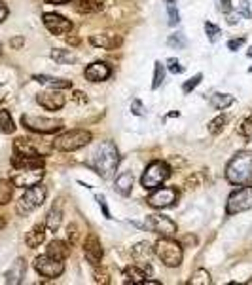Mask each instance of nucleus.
<instances>
[{
    "label": "nucleus",
    "instance_id": "16",
    "mask_svg": "<svg viewBox=\"0 0 252 285\" xmlns=\"http://www.w3.org/2000/svg\"><path fill=\"white\" fill-rule=\"evenodd\" d=\"M103 246H101V240L95 236V234H89L86 238V244H84V255H86V261L91 264V266H97L103 261Z\"/></svg>",
    "mask_w": 252,
    "mask_h": 285
},
{
    "label": "nucleus",
    "instance_id": "57",
    "mask_svg": "<svg viewBox=\"0 0 252 285\" xmlns=\"http://www.w3.org/2000/svg\"><path fill=\"white\" fill-rule=\"evenodd\" d=\"M4 93H6V89L2 87V89H0V103H2V99H4Z\"/></svg>",
    "mask_w": 252,
    "mask_h": 285
},
{
    "label": "nucleus",
    "instance_id": "5",
    "mask_svg": "<svg viewBox=\"0 0 252 285\" xmlns=\"http://www.w3.org/2000/svg\"><path fill=\"white\" fill-rule=\"evenodd\" d=\"M169 177H171V167L167 166L165 162L156 160V162L148 164V167L144 169V173L141 177V184L144 190H154L159 188Z\"/></svg>",
    "mask_w": 252,
    "mask_h": 285
},
{
    "label": "nucleus",
    "instance_id": "3",
    "mask_svg": "<svg viewBox=\"0 0 252 285\" xmlns=\"http://www.w3.org/2000/svg\"><path fill=\"white\" fill-rule=\"evenodd\" d=\"M156 255L159 257V261L163 262L169 268H176L182 264V259H184V249H182V244L176 242L173 238H161L156 247H154Z\"/></svg>",
    "mask_w": 252,
    "mask_h": 285
},
{
    "label": "nucleus",
    "instance_id": "50",
    "mask_svg": "<svg viewBox=\"0 0 252 285\" xmlns=\"http://www.w3.org/2000/svg\"><path fill=\"white\" fill-rule=\"evenodd\" d=\"M72 99H74V101H78V103H86L87 101V97L82 93V91H74V93H72Z\"/></svg>",
    "mask_w": 252,
    "mask_h": 285
},
{
    "label": "nucleus",
    "instance_id": "4",
    "mask_svg": "<svg viewBox=\"0 0 252 285\" xmlns=\"http://www.w3.org/2000/svg\"><path fill=\"white\" fill-rule=\"evenodd\" d=\"M91 142V133L86 131V129H72V131H67V133H61L55 137L53 141V149L61 152H74L86 147Z\"/></svg>",
    "mask_w": 252,
    "mask_h": 285
},
{
    "label": "nucleus",
    "instance_id": "23",
    "mask_svg": "<svg viewBox=\"0 0 252 285\" xmlns=\"http://www.w3.org/2000/svg\"><path fill=\"white\" fill-rule=\"evenodd\" d=\"M123 276H125V283H133V285L144 283L146 277H150L148 272L142 268V266H127L123 270Z\"/></svg>",
    "mask_w": 252,
    "mask_h": 285
},
{
    "label": "nucleus",
    "instance_id": "28",
    "mask_svg": "<svg viewBox=\"0 0 252 285\" xmlns=\"http://www.w3.org/2000/svg\"><path fill=\"white\" fill-rule=\"evenodd\" d=\"M104 0H76L74 8L78 10L80 14H91V12H99L103 8Z\"/></svg>",
    "mask_w": 252,
    "mask_h": 285
},
{
    "label": "nucleus",
    "instance_id": "30",
    "mask_svg": "<svg viewBox=\"0 0 252 285\" xmlns=\"http://www.w3.org/2000/svg\"><path fill=\"white\" fill-rule=\"evenodd\" d=\"M14 182L12 179H0V206H6L14 196Z\"/></svg>",
    "mask_w": 252,
    "mask_h": 285
},
{
    "label": "nucleus",
    "instance_id": "40",
    "mask_svg": "<svg viewBox=\"0 0 252 285\" xmlns=\"http://www.w3.org/2000/svg\"><path fill=\"white\" fill-rule=\"evenodd\" d=\"M201 80H203V74H196L194 78L188 80V82H186V84L182 86V91H184V93H190V91H192L194 87L199 86V82H201Z\"/></svg>",
    "mask_w": 252,
    "mask_h": 285
},
{
    "label": "nucleus",
    "instance_id": "56",
    "mask_svg": "<svg viewBox=\"0 0 252 285\" xmlns=\"http://www.w3.org/2000/svg\"><path fill=\"white\" fill-rule=\"evenodd\" d=\"M4 226H6V219H4V217H2V215H0V230L4 228Z\"/></svg>",
    "mask_w": 252,
    "mask_h": 285
},
{
    "label": "nucleus",
    "instance_id": "47",
    "mask_svg": "<svg viewBox=\"0 0 252 285\" xmlns=\"http://www.w3.org/2000/svg\"><path fill=\"white\" fill-rule=\"evenodd\" d=\"M243 44H244V38H235V40H229L228 48L231 50V52H237V50L243 46Z\"/></svg>",
    "mask_w": 252,
    "mask_h": 285
},
{
    "label": "nucleus",
    "instance_id": "59",
    "mask_svg": "<svg viewBox=\"0 0 252 285\" xmlns=\"http://www.w3.org/2000/svg\"><path fill=\"white\" fill-rule=\"evenodd\" d=\"M248 56H250V57H252V48H250V50H248Z\"/></svg>",
    "mask_w": 252,
    "mask_h": 285
},
{
    "label": "nucleus",
    "instance_id": "53",
    "mask_svg": "<svg viewBox=\"0 0 252 285\" xmlns=\"http://www.w3.org/2000/svg\"><path fill=\"white\" fill-rule=\"evenodd\" d=\"M67 42H69L71 46H78V44H80V40L74 38V36H69V38H67Z\"/></svg>",
    "mask_w": 252,
    "mask_h": 285
},
{
    "label": "nucleus",
    "instance_id": "35",
    "mask_svg": "<svg viewBox=\"0 0 252 285\" xmlns=\"http://www.w3.org/2000/svg\"><path fill=\"white\" fill-rule=\"evenodd\" d=\"M167 44L171 48H176V50H182V48L188 46V40H186V36L182 34V32H176V34H171L169 36V40H167Z\"/></svg>",
    "mask_w": 252,
    "mask_h": 285
},
{
    "label": "nucleus",
    "instance_id": "52",
    "mask_svg": "<svg viewBox=\"0 0 252 285\" xmlns=\"http://www.w3.org/2000/svg\"><path fill=\"white\" fill-rule=\"evenodd\" d=\"M6 16H8V8H6V6L0 2V21H2V19H4Z\"/></svg>",
    "mask_w": 252,
    "mask_h": 285
},
{
    "label": "nucleus",
    "instance_id": "43",
    "mask_svg": "<svg viewBox=\"0 0 252 285\" xmlns=\"http://www.w3.org/2000/svg\"><path fill=\"white\" fill-rule=\"evenodd\" d=\"M131 112H133L135 116H144V114H146V109H144V105H142L139 99H133V101H131Z\"/></svg>",
    "mask_w": 252,
    "mask_h": 285
},
{
    "label": "nucleus",
    "instance_id": "14",
    "mask_svg": "<svg viewBox=\"0 0 252 285\" xmlns=\"http://www.w3.org/2000/svg\"><path fill=\"white\" fill-rule=\"evenodd\" d=\"M36 101H38L40 107H44L46 111H59L65 107V95L61 89H49V91H42V93L36 95Z\"/></svg>",
    "mask_w": 252,
    "mask_h": 285
},
{
    "label": "nucleus",
    "instance_id": "48",
    "mask_svg": "<svg viewBox=\"0 0 252 285\" xmlns=\"http://www.w3.org/2000/svg\"><path fill=\"white\" fill-rule=\"evenodd\" d=\"M23 44H25V38H23V36H16V38L10 40V46L14 48V50H19V48L23 46Z\"/></svg>",
    "mask_w": 252,
    "mask_h": 285
},
{
    "label": "nucleus",
    "instance_id": "19",
    "mask_svg": "<svg viewBox=\"0 0 252 285\" xmlns=\"http://www.w3.org/2000/svg\"><path fill=\"white\" fill-rule=\"evenodd\" d=\"M25 272H27V262L25 259H16V262L10 266V270L4 274V283L10 285H17L23 281Z\"/></svg>",
    "mask_w": 252,
    "mask_h": 285
},
{
    "label": "nucleus",
    "instance_id": "2",
    "mask_svg": "<svg viewBox=\"0 0 252 285\" xmlns=\"http://www.w3.org/2000/svg\"><path fill=\"white\" fill-rule=\"evenodd\" d=\"M226 179L235 186L252 184V151L237 152L226 166Z\"/></svg>",
    "mask_w": 252,
    "mask_h": 285
},
{
    "label": "nucleus",
    "instance_id": "22",
    "mask_svg": "<svg viewBox=\"0 0 252 285\" xmlns=\"http://www.w3.org/2000/svg\"><path fill=\"white\" fill-rule=\"evenodd\" d=\"M44 240H46V224H34V226L27 232V238H25L27 246L31 247V249L38 247Z\"/></svg>",
    "mask_w": 252,
    "mask_h": 285
},
{
    "label": "nucleus",
    "instance_id": "24",
    "mask_svg": "<svg viewBox=\"0 0 252 285\" xmlns=\"http://www.w3.org/2000/svg\"><path fill=\"white\" fill-rule=\"evenodd\" d=\"M14 154H19V156H40L36 147L31 142V139H25V137H19L14 141Z\"/></svg>",
    "mask_w": 252,
    "mask_h": 285
},
{
    "label": "nucleus",
    "instance_id": "33",
    "mask_svg": "<svg viewBox=\"0 0 252 285\" xmlns=\"http://www.w3.org/2000/svg\"><path fill=\"white\" fill-rule=\"evenodd\" d=\"M165 80V65L161 61H156L154 63V82H152V89H158Z\"/></svg>",
    "mask_w": 252,
    "mask_h": 285
},
{
    "label": "nucleus",
    "instance_id": "58",
    "mask_svg": "<svg viewBox=\"0 0 252 285\" xmlns=\"http://www.w3.org/2000/svg\"><path fill=\"white\" fill-rule=\"evenodd\" d=\"M167 4H173V2H176V0H165Z\"/></svg>",
    "mask_w": 252,
    "mask_h": 285
},
{
    "label": "nucleus",
    "instance_id": "10",
    "mask_svg": "<svg viewBox=\"0 0 252 285\" xmlns=\"http://www.w3.org/2000/svg\"><path fill=\"white\" fill-rule=\"evenodd\" d=\"M142 228L150 230V232H154V234H158L161 238H174L176 230H178L176 222L165 217V215H148L144 224H142Z\"/></svg>",
    "mask_w": 252,
    "mask_h": 285
},
{
    "label": "nucleus",
    "instance_id": "51",
    "mask_svg": "<svg viewBox=\"0 0 252 285\" xmlns=\"http://www.w3.org/2000/svg\"><path fill=\"white\" fill-rule=\"evenodd\" d=\"M228 23L229 25H235V23H239V14H231V12H228Z\"/></svg>",
    "mask_w": 252,
    "mask_h": 285
},
{
    "label": "nucleus",
    "instance_id": "55",
    "mask_svg": "<svg viewBox=\"0 0 252 285\" xmlns=\"http://www.w3.org/2000/svg\"><path fill=\"white\" fill-rule=\"evenodd\" d=\"M49 4H65V2H71V0H46Z\"/></svg>",
    "mask_w": 252,
    "mask_h": 285
},
{
    "label": "nucleus",
    "instance_id": "9",
    "mask_svg": "<svg viewBox=\"0 0 252 285\" xmlns=\"http://www.w3.org/2000/svg\"><path fill=\"white\" fill-rule=\"evenodd\" d=\"M44 179V166L36 167H16L12 173V182L17 188H31L34 184H40Z\"/></svg>",
    "mask_w": 252,
    "mask_h": 285
},
{
    "label": "nucleus",
    "instance_id": "49",
    "mask_svg": "<svg viewBox=\"0 0 252 285\" xmlns=\"http://www.w3.org/2000/svg\"><path fill=\"white\" fill-rule=\"evenodd\" d=\"M67 234H69V240H71V244H74V242H76V238H78V232H76V226H74V224H71V226L67 228Z\"/></svg>",
    "mask_w": 252,
    "mask_h": 285
},
{
    "label": "nucleus",
    "instance_id": "21",
    "mask_svg": "<svg viewBox=\"0 0 252 285\" xmlns=\"http://www.w3.org/2000/svg\"><path fill=\"white\" fill-rule=\"evenodd\" d=\"M32 80H36L38 84H44V86L53 87V89H69V87H72L71 80L55 78V76H47V74H34Z\"/></svg>",
    "mask_w": 252,
    "mask_h": 285
},
{
    "label": "nucleus",
    "instance_id": "1",
    "mask_svg": "<svg viewBox=\"0 0 252 285\" xmlns=\"http://www.w3.org/2000/svg\"><path fill=\"white\" fill-rule=\"evenodd\" d=\"M118 164H119V152L112 141L101 142L97 147V151L91 154V160H89V166L93 167L103 179L112 177V173L116 171Z\"/></svg>",
    "mask_w": 252,
    "mask_h": 285
},
{
    "label": "nucleus",
    "instance_id": "13",
    "mask_svg": "<svg viewBox=\"0 0 252 285\" xmlns=\"http://www.w3.org/2000/svg\"><path fill=\"white\" fill-rule=\"evenodd\" d=\"M42 21H44L47 31L51 32V34H57V36H59V34H69V32L72 31V23L67 17L61 16V14L47 12V14H44Z\"/></svg>",
    "mask_w": 252,
    "mask_h": 285
},
{
    "label": "nucleus",
    "instance_id": "54",
    "mask_svg": "<svg viewBox=\"0 0 252 285\" xmlns=\"http://www.w3.org/2000/svg\"><path fill=\"white\" fill-rule=\"evenodd\" d=\"M184 244H196V238H194V236L184 238ZM184 244H182V246H184Z\"/></svg>",
    "mask_w": 252,
    "mask_h": 285
},
{
    "label": "nucleus",
    "instance_id": "18",
    "mask_svg": "<svg viewBox=\"0 0 252 285\" xmlns=\"http://www.w3.org/2000/svg\"><path fill=\"white\" fill-rule=\"evenodd\" d=\"M89 44L95 48H103V50H116L121 46V36L112 34V32H101V34H91Z\"/></svg>",
    "mask_w": 252,
    "mask_h": 285
},
{
    "label": "nucleus",
    "instance_id": "29",
    "mask_svg": "<svg viewBox=\"0 0 252 285\" xmlns=\"http://www.w3.org/2000/svg\"><path fill=\"white\" fill-rule=\"evenodd\" d=\"M235 103V97L229 93H214L211 97V105H213L216 111H224V109H228L229 105Z\"/></svg>",
    "mask_w": 252,
    "mask_h": 285
},
{
    "label": "nucleus",
    "instance_id": "17",
    "mask_svg": "<svg viewBox=\"0 0 252 285\" xmlns=\"http://www.w3.org/2000/svg\"><path fill=\"white\" fill-rule=\"evenodd\" d=\"M112 74V69L108 63H104V61H95V63L87 65L86 67V72H84V76L86 80L89 82H104V80H108Z\"/></svg>",
    "mask_w": 252,
    "mask_h": 285
},
{
    "label": "nucleus",
    "instance_id": "11",
    "mask_svg": "<svg viewBox=\"0 0 252 285\" xmlns=\"http://www.w3.org/2000/svg\"><path fill=\"white\" fill-rule=\"evenodd\" d=\"M34 270L38 272L40 276L53 279V277H59L65 272V264L63 261H57L49 255H40V257L34 259Z\"/></svg>",
    "mask_w": 252,
    "mask_h": 285
},
{
    "label": "nucleus",
    "instance_id": "38",
    "mask_svg": "<svg viewBox=\"0 0 252 285\" xmlns=\"http://www.w3.org/2000/svg\"><path fill=\"white\" fill-rule=\"evenodd\" d=\"M167 69L173 72V74H182L184 72V67L180 65V61L176 57H169L167 59Z\"/></svg>",
    "mask_w": 252,
    "mask_h": 285
},
{
    "label": "nucleus",
    "instance_id": "27",
    "mask_svg": "<svg viewBox=\"0 0 252 285\" xmlns=\"http://www.w3.org/2000/svg\"><path fill=\"white\" fill-rule=\"evenodd\" d=\"M114 186H116V190H118L121 196H129V194H131V188H133V175L129 173V171H123L121 175L116 177Z\"/></svg>",
    "mask_w": 252,
    "mask_h": 285
},
{
    "label": "nucleus",
    "instance_id": "44",
    "mask_svg": "<svg viewBox=\"0 0 252 285\" xmlns=\"http://www.w3.org/2000/svg\"><path fill=\"white\" fill-rule=\"evenodd\" d=\"M97 202H99V206H101V209H103L104 217H106V219H112L110 209H108V206H106V198H104L103 194H97Z\"/></svg>",
    "mask_w": 252,
    "mask_h": 285
},
{
    "label": "nucleus",
    "instance_id": "20",
    "mask_svg": "<svg viewBox=\"0 0 252 285\" xmlns=\"http://www.w3.org/2000/svg\"><path fill=\"white\" fill-rule=\"evenodd\" d=\"M69 253H71V246H69L67 242H63V240H53V242L47 244L46 255L53 257L57 261H65V259L69 257Z\"/></svg>",
    "mask_w": 252,
    "mask_h": 285
},
{
    "label": "nucleus",
    "instance_id": "32",
    "mask_svg": "<svg viewBox=\"0 0 252 285\" xmlns=\"http://www.w3.org/2000/svg\"><path fill=\"white\" fill-rule=\"evenodd\" d=\"M0 131H2V133H6V135L16 131L14 120H12V116H10L8 111H0Z\"/></svg>",
    "mask_w": 252,
    "mask_h": 285
},
{
    "label": "nucleus",
    "instance_id": "12",
    "mask_svg": "<svg viewBox=\"0 0 252 285\" xmlns=\"http://www.w3.org/2000/svg\"><path fill=\"white\" fill-rule=\"evenodd\" d=\"M176 200H178L176 188H154L146 202L156 209H165L173 206Z\"/></svg>",
    "mask_w": 252,
    "mask_h": 285
},
{
    "label": "nucleus",
    "instance_id": "39",
    "mask_svg": "<svg viewBox=\"0 0 252 285\" xmlns=\"http://www.w3.org/2000/svg\"><path fill=\"white\" fill-rule=\"evenodd\" d=\"M205 32H207V36H209L211 42H216L218 36H220V29H218L214 23H209V21L205 23Z\"/></svg>",
    "mask_w": 252,
    "mask_h": 285
},
{
    "label": "nucleus",
    "instance_id": "6",
    "mask_svg": "<svg viewBox=\"0 0 252 285\" xmlns=\"http://www.w3.org/2000/svg\"><path fill=\"white\" fill-rule=\"evenodd\" d=\"M46 196H47V188L42 186V184H34L31 188H25V194L17 202V207H16L17 213L27 217V215L32 213L34 209H38L46 202Z\"/></svg>",
    "mask_w": 252,
    "mask_h": 285
},
{
    "label": "nucleus",
    "instance_id": "36",
    "mask_svg": "<svg viewBox=\"0 0 252 285\" xmlns=\"http://www.w3.org/2000/svg\"><path fill=\"white\" fill-rule=\"evenodd\" d=\"M224 126H226V118H224V116H216L214 120H211V122H209V133H211V135L222 133Z\"/></svg>",
    "mask_w": 252,
    "mask_h": 285
},
{
    "label": "nucleus",
    "instance_id": "31",
    "mask_svg": "<svg viewBox=\"0 0 252 285\" xmlns=\"http://www.w3.org/2000/svg\"><path fill=\"white\" fill-rule=\"evenodd\" d=\"M51 59H53L55 63H59V65L76 63V56H74V54H71L69 50H59V48L51 50Z\"/></svg>",
    "mask_w": 252,
    "mask_h": 285
},
{
    "label": "nucleus",
    "instance_id": "41",
    "mask_svg": "<svg viewBox=\"0 0 252 285\" xmlns=\"http://www.w3.org/2000/svg\"><path fill=\"white\" fill-rule=\"evenodd\" d=\"M239 135H243V137H252V116L243 120V124L239 126Z\"/></svg>",
    "mask_w": 252,
    "mask_h": 285
},
{
    "label": "nucleus",
    "instance_id": "42",
    "mask_svg": "<svg viewBox=\"0 0 252 285\" xmlns=\"http://www.w3.org/2000/svg\"><path fill=\"white\" fill-rule=\"evenodd\" d=\"M178 23H180V14H178V10L174 8L173 4H169V25L174 27Z\"/></svg>",
    "mask_w": 252,
    "mask_h": 285
},
{
    "label": "nucleus",
    "instance_id": "37",
    "mask_svg": "<svg viewBox=\"0 0 252 285\" xmlns=\"http://www.w3.org/2000/svg\"><path fill=\"white\" fill-rule=\"evenodd\" d=\"M93 277H95V281L97 283H110V276H108V272L106 270H99V264L97 266H93Z\"/></svg>",
    "mask_w": 252,
    "mask_h": 285
},
{
    "label": "nucleus",
    "instance_id": "34",
    "mask_svg": "<svg viewBox=\"0 0 252 285\" xmlns=\"http://www.w3.org/2000/svg\"><path fill=\"white\" fill-rule=\"evenodd\" d=\"M190 283L192 285H211L213 283V279H211V274H209L205 268H199L194 272V276H192V279H190Z\"/></svg>",
    "mask_w": 252,
    "mask_h": 285
},
{
    "label": "nucleus",
    "instance_id": "7",
    "mask_svg": "<svg viewBox=\"0 0 252 285\" xmlns=\"http://www.w3.org/2000/svg\"><path fill=\"white\" fill-rule=\"evenodd\" d=\"M21 124H23V127H27L29 131H34V133H40V135L57 133V131H61L65 127L63 120L32 116V114H23V116H21Z\"/></svg>",
    "mask_w": 252,
    "mask_h": 285
},
{
    "label": "nucleus",
    "instance_id": "25",
    "mask_svg": "<svg viewBox=\"0 0 252 285\" xmlns=\"http://www.w3.org/2000/svg\"><path fill=\"white\" fill-rule=\"evenodd\" d=\"M61 221H63V209H61V204H57L49 209V213L46 217V228L51 230V232H57L59 226H61Z\"/></svg>",
    "mask_w": 252,
    "mask_h": 285
},
{
    "label": "nucleus",
    "instance_id": "8",
    "mask_svg": "<svg viewBox=\"0 0 252 285\" xmlns=\"http://www.w3.org/2000/svg\"><path fill=\"white\" fill-rule=\"evenodd\" d=\"M248 209H252V184L233 190L226 202V213L228 215L243 213Z\"/></svg>",
    "mask_w": 252,
    "mask_h": 285
},
{
    "label": "nucleus",
    "instance_id": "26",
    "mask_svg": "<svg viewBox=\"0 0 252 285\" xmlns=\"http://www.w3.org/2000/svg\"><path fill=\"white\" fill-rule=\"evenodd\" d=\"M12 166H14V169H16V167L44 166V158H42V156H19V154H14V156H12Z\"/></svg>",
    "mask_w": 252,
    "mask_h": 285
},
{
    "label": "nucleus",
    "instance_id": "15",
    "mask_svg": "<svg viewBox=\"0 0 252 285\" xmlns=\"http://www.w3.org/2000/svg\"><path fill=\"white\" fill-rule=\"evenodd\" d=\"M154 247L150 246V242H139L137 246H133L131 249V255H133L135 262H139V266L148 272V276H152V266H150V261L154 257Z\"/></svg>",
    "mask_w": 252,
    "mask_h": 285
},
{
    "label": "nucleus",
    "instance_id": "46",
    "mask_svg": "<svg viewBox=\"0 0 252 285\" xmlns=\"http://www.w3.org/2000/svg\"><path fill=\"white\" fill-rule=\"evenodd\" d=\"M216 6H218V10H220V12H224V14L231 12V8H233L231 0H216Z\"/></svg>",
    "mask_w": 252,
    "mask_h": 285
},
{
    "label": "nucleus",
    "instance_id": "45",
    "mask_svg": "<svg viewBox=\"0 0 252 285\" xmlns=\"http://www.w3.org/2000/svg\"><path fill=\"white\" fill-rule=\"evenodd\" d=\"M239 10H241V14H243L246 19H250V17H252L250 2H248V0H241V4H239Z\"/></svg>",
    "mask_w": 252,
    "mask_h": 285
}]
</instances>
